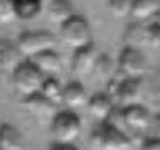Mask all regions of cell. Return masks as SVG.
Returning a JSON list of instances; mask_svg holds the SVG:
<instances>
[{
  "label": "cell",
  "mask_w": 160,
  "mask_h": 150,
  "mask_svg": "<svg viewBox=\"0 0 160 150\" xmlns=\"http://www.w3.org/2000/svg\"><path fill=\"white\" fill-rule=\"evenodd\" d=\"M44 80V74L29 58L23 60L12 72V83L17 92L23 97L35 94L40 90Z\"/></svg>",
  "instance_id": "1"
},
{
  "label": "cell",
  "mask_w": 160,
  "mask_h": 150,
  "mask_svg": "<svg viewBox=\"0 0 160 150\" xmlns=\"http://www.w3.org/2000/svg\"><path fill=\"white\" fill-rule=\"evenodd\" d=\"M60 37L64 45L75 51L92 43V31L84 17L73 14L70 19L60 25Z\"/></svg>",
  "instance_id": "2"
},
{
  "label": "cell",
  "mask_w": 160,
  "mask_h": 150,
  "mask_svg": "<svg viewBox=\"0 0 160 150\" xmlns=\"http://www.w3.org/2000/svg\"><path fill=\"white\" fill-rule=\"evenodd\" d=\"M90 144L95 149L102 150H128L131 147V139L116 126L105 121V124L101 129L93 130L90 137Z\"/></svg>",
  "instance_id": "3"
},
{
  "label": "cell",
  "mask_w": 160,
  "mask_h": 150,
  "mask_svg": "<svg viewBox=\"0 0 160 150\" xmlns=\"http://www.w3.org/2000/svg\"><path fill=\"white\" fill-rule=\"evenodd\" d=\"M108 94L111 98L119 101L123 107L130 104H137L143 97V84L140 78L122 77V80H118V77H114L108 81Z\"/></svg>",
  "instance_id": "4"
},
{
  "label": "cell",
  "mask_w": 160,
  "mask_h": 150,
  "mask_svg": "<svg viewBox=\"0 0 160 150\" xmlns=\"http://www.w3.org/2000/svg\"><path fill=\"white\" fill-rule=\"evenodd\" d=\"M50 129L58 142L73 144L81 132V121L79 116L72 110H62L53 116Z\"/></svg>",
  "instance_id": "5"
},
{
  "label": "cell",
  "mask_w": 160,
  "mask_h": 150,
  "mask_svg": "<svg viewBox=\"0 0 160 150\" xmlns=\"http://www.w3.org/2000/svg\"><path fill=\"white\" fill-rule=\"evenodd\" d=\"M57 43L55 35L49 31H25L17 38V45L22 51V54L31 58L43 51L53 49Z\"/></svg>",
  "instance_id": "6"
},
{
  "label": "cell",
  "mask_w": 160,
  "mask_h": 150,
  "mask_svg": "<svg viewBox=\"0 0 160 150\" xmlns=\"http://www.w3.org/2000/svg\"><path fill=\"white\" fill-rule=\"evenodd\" d=\"M147 58L136 46H127L121 51L118 58V71L122 77L142 78L147 72Z\"/></svg>",
  "instance_id": "7"
},
{
  "label": "cell",
  "mask_w": 160,
  "mask_h": 150,
  "mask_svg": "<svg viewBox=\"0 0 160 150\" xmlns=\"http://www.w3.org/2000/svg\"><path fill=\"white\" fill-rule=\"evenodd\" d=\"M23 106L28 112L31 113L38 123L44 124V123H52L53 116L57 115V104L52 103L50 100H48L40 90L35 94H31L25 97L23 100Z\"/></svg>",
  "instance_id": "8"
},
{
  "label": "cell",
  "mask_w": 160,
  "mask_h": 150,
  "mask_svg": "<svg viewBox=\"0 0 160 150\" xmlns=\"http://www.w3.org/2000/svg\"><path fill=\"white\" fill-rule=\"evenodd\" d=\"M98 57L99 54L93 41L86 45V46H82V48L75 49L73 58H72V71L79 77H86V75L93 74Z\"/></svg>",
  "instance_id": "9"
},
{
  "label": "cell",
  "mask_w": 160,
  "mask_h": 150,
  "mask_svg": "<svg viewBox=\"0 0 160 150\" xmlns=\"http://www.w3.org/2000/svg\"><path fill=\"white\" fill-rule=\"evenodd\" d=\"M121 115H122V121L125 123V126L137 133L147 130L151 126V120H152L149 112L147 110V107L142 103L125 106Z\"/></svg>",
  "instance_id": "10"
},
{
  "label": "cell",
  "mask_w": 160,
  "mask_h": 150,
  "mask_svg": "<svg viewBox=\"0 0 160 150\" xmlns=\"http://www.w3.org/2000/svg\"><path fill=\"white\" fill-rule=\"evenodd\" d=\"M87 109L93 118H96L99 121H108L111 113H113V109H114V103H113V98L108 92L107 94L99 92V94H95L93 97L88 98Z\"/></svg>",
  "instance_id": "11"
},
{
  "label": "cell",
  "mask_w": 160,
  "mask_h": 150,
  "mask_svg": "<svg viewBox=\"0 0 160 150\" xmlns=\"http://www.w3.org/2000/svg\"><path fill=\"white\" fill-rule=\"evenodd\" d=\"M44 74V77H57L62 71V62L53 49L43 51L29 58Z\"/></svg>",
  "instance_id": "12"
},
{
  "label": "cell",
  "mask_w": 160,
  "mask_h": 150,
  "mask_svg": "<svg viewBox=\"0 0 160 150\" xmlns=\"http://www.w3.org/2000/svg\"><path fill=\"white\" fill-rule=\"evenodd\" d=\"M25 55L18 48L17 43L11 40H0V69L12 74L14 69L23 62Z\"/></svg>",
  "instance_id": "13"
},
{
  "label": "cell",
  "mask_w": 160,
  "mask_h": 150,
  "mask_svg": "<svg viewBox=\"0 0 160 150\" xmlns=\"http://www.w3.org/2000/svg\"><path fill=\"white\" fill-rule=\"evenodd\" d=\"M25 147L23 133L12 124H0V150H22Z\"/></svg>",
  "instance_id": "14"
},
{
  "label": "cell",
  "mask_w": 160,
  "mask_h": 150,
  "mask_svg": "<svg viewBox=\"0 0 160 150\" xmlns=\"http://www.w3.org/2000/svg\"><path fill=\"white\" fill-rule=\"evenodd\" d=\"M87 97L86 88L79 81H70L62 88V103H66L69 107H81L87 106Z\"/></svg>",
  "instance_id": "15"
},
{
  "label": "cell",
  "mask_w": 160,
  "mask_h": 150,
  "mask_svg": "<svg viewBox=\"0 0 160 150\" xmlns=\"http://www.w3.org/2000/svg\"><path fill=\"white\" fill-rule=\"evenodd\" d=\"M160 13V0H133L131 17L136 20H148Z\"/></svg>",
  "instance_id": "16"
},
{
  "label": "cell",
  "mask_w": 160,
  "mask_h": 150,
  "mask_svg": "<svg viewBox=\"0 0 160 150\" xmlns=\"http://www.w3.org/2000/svg\"><path fill=\"white\" fill-rule=\"evenodd\" d=\"M48 15L53 23L61 25L73 15V6L70 0H50L48 6Z\"/></svg>",
  "instance_id": "17"
},
{
  "label": "cell",
  "mask_w": 160,
  "mask_h": 150,
  "mask_svg": "<svg viewBox=\"0 0 160 150\" xmlns=\"http://www.w3.org/2000/svg\"><path fill=\"white\" fill-rule=\"evenodd\" d=\"M15 17L28 22L35 19L43 9V0H14Z\"/></svg>",
  "instance_id": "18"
},
{
  "label": "cell",
  "mask_w": 160,
  "mask_h": 150,
  "mask_svg": "<svg viewBox=\"0 0 160 150\" xmlns=\"http://www.w3.org/2000/svg\"><path fill=\"white\" fill-rule=\"evenodd\" d=\"M116 64H118V63L113 62L110 58V55H107V54H99L93 74L96 75L99 80L108 83L110 80H113V78L116 77Z\"/></svg>",
  "instance_id": "19"
},
{
  "label": "cell",
  "mask_w": 160,
  "mask_h": 150,
  "mask_svg": "<svg viewBox=\"0 0 160 150\" xmlns=\"http://www.w3.org/2000/svg\"><path fill=\"white\" fill-rule=\"evenodd\" d=\"M62 88L60 84V81L57 80V77H44L43 80V84L40 88V92L48 98L50 100L52 103H55L57 106L62 103Z\"/></svg>",
  "instance_id": "20"
},
{
  "label": "cell",
  "mask_w": 160,
  "mask_h": 150,
  "mask_svg": "<svg viewBox=\"0 0 160 150\" xmlns=\"http://www.w3.org/2000/svg\"><path fill=\"white\" fill-rule=\"evenodd\" d=\"M131 2L133 0H108V9L111 15L116 19L131 15Z\"/></svg>",
  "instance_id": "21"
},
{
  "label": "cell",
  "mask_w": 160,
  "mask_h": 150,
  "mask_svg": "<svg viewBox=\"0 0 160 150\" xmlns=\"http://www.w3.org/2000/svg\"><path fill=\"white\" fill-rule=\"evenodd\" d=\"M127 38L130 41L128 46H139L142 43H148V31L147 28H140V26H131L127 31Z\"/></svg>",
  "instance_id": "22"
},
{
  "label": "cell",
  "mask_w": 160,
  "mask_h": 150,
  "mask_svg": "<svg viewBox=\"0 0 160 150\" xmlns=\"http://www.w3.org/2000/svg\"><path fill=\"white\" fill-rule=\"evenodd\" d=\"M15 17L14 0H0V23H11Z\"/></svg>",
  "instance_id": "23"
},
{
  "label": "cell",
  "mask_w": 160,
  "mask_h": 150,
  "mask_svg": "<svg viewBox=\"0 0 160 150\" xmlns=\"http://www.w3.org/2000/svg\"><path fill=\"white\" fill-rule=\"evenodd\" d=\"M147 31H148V45L160 49V23L154 22L151 26H148Z\"/></svg>",
  "instance_id": "24"
},
{
  "label": "cell",
  "mask_w": 160,
  "mask_h": 150,
  "mask_svg": "<svg viewBox=\"0 0 160 150\" xmlns=\"http://www.w3.org/2000/svg\"><path fill=\"white\" fill-rule=\"evenodd\" d=\"M142 149L143 150H160V138L152 137L148 138L142 142Z\"/></svg>",
  "instance_id": "25"
},
{
  "label": "cell",
  "mask_w": 160,
  "mask_h": 150,
  "mask_svg": "<svg viewBox=\"0 0 160 150\" xmlns=\"http://www.w3.org/2000/svg\"><path fill=\"white\" fill-rule=\"evenodd\" d=\"M151 127H152L154 137L160 138V113L159 115H156V116L151 120Z\"/></svg>",
  "instance_id": "26"
},
{
  "label": "cell",
  "mask_w": 160,
  "mask_h": 150,
  "mask_svg": "<svg viewBox=\"0 0 160 150\" xmlns=\"http://www.w3.org/2000/svg\"><path fill=\"white\" fill-rule=\"evenodd\" d=\"M154 19H156V22H157V23H160V13L157 14V15H156V17H154Z\"/></svg>",
  "instance_id": "27"
}]
</instances>
